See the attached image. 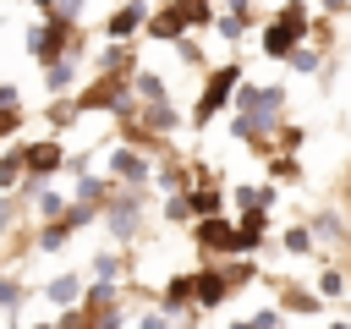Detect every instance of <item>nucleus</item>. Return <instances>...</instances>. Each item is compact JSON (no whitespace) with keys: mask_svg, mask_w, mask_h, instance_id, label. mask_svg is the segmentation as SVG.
Masks as SVG:
<instances>
[{"mask_svg":"<svg viewBox=\"0 0 351 329\" xmlns=\"http://www.w3.org/2000/svg\"><path fill=\"white\" fill-rule=\"evenodd\" d=\"M291 33H296V16H291L285 27H274V33H269V49H285V44H291Z\"/></svg>","mask_w":351,"mask_h":329,"instance_id":"1","label":"nucleus"},{"mask_svg":"<svg viewBox=\"0 0 351 329\" xmlns=\"http://www.w3.org/2000/svg\"><path fill=\"white\" fill-rule=\"evenodd\" d=\"M137 22H143V11H137V5H132V11H126V16H115V33H126V27H137Z\"/></svg>","mask_w":351,"mask_h":329,"instance_id":"2","label":"nucleus"}]
</instances>
